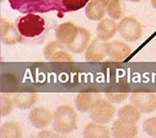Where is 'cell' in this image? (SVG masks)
<instances>
[{
	"label": "cell",
	"mask_w": 156,
	"mask_h": 138,
	"mask_svg": "<svg viewBox=\"0 0 156 138\" xmlns=\"http://www.w3.org/2000/svg\"><path fill=\"white\" fill-rule=\"evenodd\" d=\"M101 98V94L97 92H80L76 95L74 105L78 111L89 112L94 102Z\"/></svg>",
	"instance_id": "obj_14"
},
{
	"label": "cell",
	"mask_w": 156,
	"mask_h": 138,
	"mask_svg": "<svg viewBox=\"0 0 156 138\" xmlns=\"http://www.w3.org/2000/svg\"><path fill=\"white\" fill-rule=\"evenodd\" d=\"M69 49L57 39L46 44L44 50V55L46 61L59 62H71L73 57L69 53Z\"/></svg>",
	"instance_id": "obj_6"
},
{
	"label": "cell",
	"mask_w": 156,
	"mask_h": 138,
	"mask_svg": "<svg viewBox=\"0 0 156 138\" xmlns=\"http://www.w3.org/2000/svg\"><path fill=\"white\" fill-rule=\"evenodd\" d=\"M106 12L110 19L114 20L122 19L123 15V8L121 0H111L106 6Z\"/></svg>",
	"instance_id": "obj_22"
},
{
	"label": "cell",
	"mask_w": 156,
	"mask_h": 138,
	"mask_svg": "<svg viewBox=\"0 0 156 138\" xmlns=\"http://www.w3.org/2000/svg\"><path fill=\"white\" fill-rule=\"evenodd\" d=\"M128 1H130V2H133V3H138V2L142 1V0H128Z\"/></svg>",
	"instance_id": "obj_29"
},
{
	"label": "cell",
	"mask_w": 156,
	"mask_h": 138,
	"mask_svg": "<svg viewBox=\"0 0 156 138\" xmlns=\"http://www.w3.org/2000/svg\"><path fill=\"white\" fill-rule=\"evenodd\" d=\"M77 28L78 26L71 22H65L60 24L55 31L56 39L67 47L75 35Z\"/></svg>",
	"instance_id": "obj_15"
},
{
	"label": "cell",
	"mask_w": 156,
	"mask_h": 138,
	"mask_svg": "<svg viewBox=\"0 0 156 138\" xmlns=\"http://www.w3.org/2000/svg\"><path fill=\"white\" fill-rule=\"evenodd\" d=\"M0 35L1 41L6 45L16 44L22 40V35L19 32L17 27L5 19H1L0 21Z\"/></svg>",
	"instance_id": "obj_9"
},
{
	"label": "cell",
	"mask_w": 156,
	"mask_h": 138,
	"mask_svg": "<svg viewBox=\"0 0 156 138\" xmlns=\"http://www.w3.org/2000/svg\"><path fill=\"white\" fill-rule=\"evenodd\" d=\"M108 42L98 38L94 39L90 43L85 51V59L88 62H102L108 57L107 53Z\"/></svg>",
	"instance_id": "obj_8"
},
{
	"label": "cell",
	"mask_w": 156,
	"mask_h": 138,
	"mask_svg": "<svg viewBox=\"0 0 156 138\" xmlns=\"http://www.w3.org/2000/svg\"><path fill=\"white\" fill-rule=\"evenodd\" d=\"M117 116L119 119L122 120V121L136 124L142 116V111L133 104L125 105L119 109Z\"/></svg>",
	"instance_id": "obj_19"
},
{
	"label": "cell",
	"mask_w": 156,
	"mask_h": 138,
	"mask_svg": "<svg viewBox=\"0 0 156 138\" xmlns=\"http://www.w3.org/2000/svg\"><path fill=\"white\" fill-rule=\"evenodd\" d=\"M138 134V126L117 119L112 125V135L116 138H131Z\"/></svg>",
	"instance_id": "obj_13"
},
{
	"label": "cell",
	"mask_w": 156,
	"mask_h": 138,
	"mask_svg": "<svg viewBox=\"0 0 156 138\" xmlns=\"http://www.w3.org/2000/svg\"><path fill=\"white\" fill-rule=\"evenodd\" d=\"M118 32L124 40L134 42L142 37L143 28L136 19L127 16L121 19V22L118 24Z\"/></svg>",
	"instance_id": "obj_5"
},
{
	"label": "cell",
	"mask_w": 156,
	"mask_h": 138,
	"mask_svg": "<svg viewBox=\"0 0 156 138\" xmlns=\"http://www.w3.org/2000/svg\"><path fill=\"white\" fill-rule=\"evenodd\" d=\"M83 136L85 138H108L110 136V130L104 124L92 122L86 125L83 131Z\"/></svg>",
	"instance_id": "obj_18"
},
{
	"label": "cell",
	"mask_w": 156,
	"mask_h": 138,
	"mask_svg": "<svg viewBox=\"0 0 156 138\" xmlns=\"http://www.w3.org/2000/svg\"><path fill=\"white\" fill-rule=\"evenodd\" d=\"M16 106L14 97H11L9 94H1L0 96V113L1 117L8 116L14 110Z\"/></svg>",
	"instance_id": "obj_23"
},
{
	"label": "cell",
	"mask_w": 156,
	"mask_h": 138,
	"mask_svg": "<svg viewBox=\"0 0 156 138\" xmlns=\"http://www.w3.org/2000/svg\"><path fill=\"white\" fill-rule=\"evenodd\" d=\"M90 0H9L11 7L21 13H48L56 11L62 17L66 13L84 8Z\"/></svg>",
	"instance_id": "obj_1"
},
{
	"label": "cell",
	"mask_w": 156,
	"mask_h": 138,
	"mask_svg": "<svg viewBox=\"0 0 156 138\" xmlns=\"http://www.w3.org/2000/svg\"><path fill=\"white\" fill-rule=\"evenodd\" d=\"M14 101L16 106L20 109L32 107L38 101V94L35 92H19L15 94Z\"/></svg>",
	"instance_id": "obj_20"
},
{
	"label": "cell",
	"mask_w": 156,
	"mask_h": 138,
	"mask_svg": "<svg viewBox=\"0 0 156 138\" xmlns=\"http://www.w3.org/2000/svg\"><path fill=\"white\" fill-rule=\"evenodd\" d=\"M115 112L116 109L114 107L113 103L108 99L99 98L94 102L91 109L89 110V116L94 122L107 124L115 116Z\"/></svg>",
	"instance_id": "obj_4"
},
{
	"label": "cell",
	"mask_w": 156,
	"mask_h": 138,
	"mask_svg": "<svg viewBox=\"0 0 156 138\" xmlns=\"http://www.w3.org/2000/svg\"><path fill=\"white\" fill-rule=\"evenodd\" d=\"M130 102L144 113L156 109V94L153 92H134L130 96Z\"/></svg>",
	"instance_id": "obj_7"
},
{
	"label": "cell",
	"mask_w": 156,
	"mask_h": 138,
	"mask_svg": "<svg viewBox=\"0 0 156 138\" xmlns=\"http://www.w3.org/2000/svg\"><path fill=\"white\" fill-rule=\"evenodd\" d=\"M99 1H101V2H103L104 4H108V3H109L110 1H111V0H99Z\"/></svg>",
	"instance_id": "obj_28"
},
{
	"label": "cell",
	"mask_w": 156,
	"mask_h": 138,
	"mask_svg": "<svg viewBox=\"0 0 156 138\" xmlns=\"http://www.w3.org/2000/svg\"><path fill=\"white\" fill-rule=\"evenodd\" d=\"M118 32V25L112 19H103L99 21L97 27V37L102 40L108 41L115 37Z\"/></svg>",
	"instance_id": "obj_16"
},
{
	"label": "cell",
	"mask_w": 156,
	"mask_h": 138,
	"mask_svg": "<svg viewBox=\"0 0 156 138\" xmlns=\"http://www.w3.org/2000/svg\"><path fill=\"white\" fill-rule=\"evenodd\" d=\"M29 120L36 129H44L53 122V113L46 107H33L29 113Z\"/></svg>",
	"instance_id": "obj_10"
},
{
	"label": "cell",
	"mask_w": 156,
	"mask_h": 138,
	"mask_svg": "<svg viewBox=\"0 0 156 138\" xmlns=\"http://www.w3.org/2000/svg\"><path fill=\"white\" fill-rule=\"evenodd\" d=\"M129 96L127 92H107L105 93L106 99L113 104H119L123 102Z\"/></svg>",
	"instance_id": "obj_25"
},
{
	"label": "cell",
	"mask_w": 156,
	"mask_h": 138,
	"mask_svg": "<svg viewBox=\"0 0 156 138\" xmlns=\"http://www.w3.org/2000/svg\"><path fill=\"white\" fill-rule=\"evenodd\" d=\"M143 130L149 136L156 137V116L145 120L143 123Z\"/></svg>",
	"instance_id": "obj_24"
},
{
	"label": "cell",
	"mask_w": 156,
	"mask_h": 138,
	"mask_svg": "<svg viewBox=\"0 0 156 138\" xmlns=\"http://www.w3.org/2000/svg\"><path fill=\"white\" fill-rule=\"evenodd\" d=\"M60 134L58 133H53L50 130H43L38 134V137H58Z\"/></svg>",
	"instance_id": "obj_26"
},
{
	"label": "cell",
	"mask_w": 156,
	"mask_h": 138,
	"mask_svg": "<svg viewBox=\"0 0 156 138\" xmlns=\"http://www.w3.org/2000/svg\"><path fill=\"white\" fill-rule=\"evenodd\" d=\"M90 39H91V33L86 28L78 26L75 35L73 40L70 41V43L67 46V48L71 53L80 54L86 51L90 43Z\"/></svg>",
	"instance_id": "obj_12"
},
{
	"label": "cell",
	"mask_w": 156,
	"mask_h": 138,
	"mask_svg": "<svg viewBox=\"0 0 156 138\" xmlns=\"http://www.w3.org/2000/svg\"><path fill=\"white\" fill-rule=\"evenodd\" d=\"M22 136L20 125L15 121H8L1 125L0 137L1 138H20Z\"/></svg>",
	"instance_id": "obj_21"
},
{
	"label": "cell",
	"mask_w": 156,
	"mask_h": 138,
	"mask_svg": "<svg viewBox=\"0 0 156 138\" xmlns=\"http://www.w3.org/2000/svg\"><path fill=\"white\" fill-rule=\"evenodd\" d=\"M53 130L59 134H69L77 128V113L69 105H62L53 113Z\"/></svg>",
	"instance_id": "obj_2"
},
{
	"label": "cell",
	"mask_w": 156,
	"mask_h": 138,
	"mask_svg": "<svg viewBox=\"0 0 156 138\" xmlns=\"http://www.w3.org/2000/svg\"><path fill=\"white\" fill-rule=\"evenodd\" d=\"M16 27L22 37L35 38L44 32L45 21L41 15L27 14L16 21Z\"/></svg>",
	"instance_id": "obj_3"
},
{
	"label": "cell",
	"mask_w": 156,
	"mask_h": 138,
	"mask_svg": "<svg viewBox=\"0 0 156 138\" xmlns=\"http://www.w3.org/2000/svg\"><path fill=\"white\" fill-rule=\"evenodd\" d=\"M151 5L154 9H156V0H151Z\"/></svg>",
	"instance_id": "obj_27"
},
{
	"label": "cell",
	"mask_w": 156,
	"mask_h": 138,
	"mask_svg": "<svg viewBox=\"0 0 156 138\" xmlns=\"http://www.w3.org/2000/svg\"><path fill=\"white\" fill-rule=\"evenodd\" d=\"M132 48L126 43L119 40H113L108 42V61L109 62H123L132 53Z\"/></svg>",
	"instance_id": "obj_11"
},
{
	"label": "cell",
	"mask_w": 156,
	"mask_h": 138,
	"mask_svg": "<svg viewBox=\"0 0 156 138\" xmlns=\"http://www.w3.org/2000/svg\"><path fill=\"white\" fill-rule=\"evenodd\" d=\"M106 4L99 0H90L86 5L85 14L87 19L93 21H98L103 19L106 12Z\"/></svg>",
	"instance_id": "obj_17"
}]
</instances>
